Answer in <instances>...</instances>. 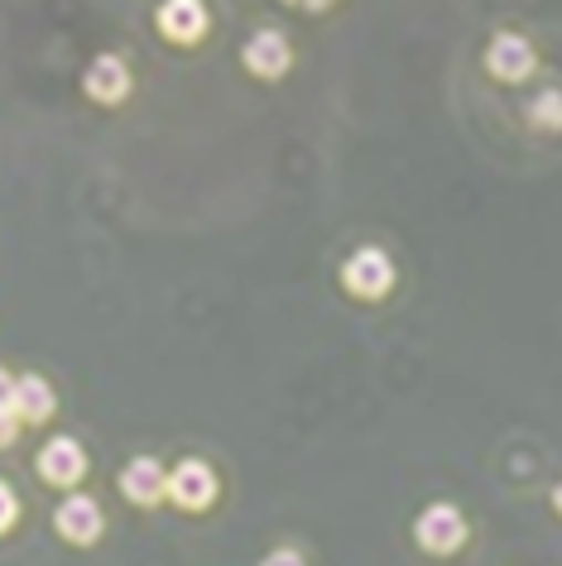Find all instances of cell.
<instances>
[{
  "label": "cell",
  "mask_w": 562,
  "mask_h": 566,
  "mask_svg": "<svg viewBox=\"0 0 562 566\" xmlns=\"http://www.w3.org/2000/svg\"><path fill=\"white\" fill-rule=\"evenodd\" d=\"M342 283H346V293H356V298L375 303V298H385V293L395 289V264H389L385 250L361 245V250L342 264Z\"/></svg>",
  "instance_id": "6da1fadb"
},
{
  "label": "cell",
  "mask_w": 562,
  "mask_h": 566,
  "mask_svg": "<svg viewBox=\"0 0 562 566\" xmlns=\"http://www.w3.org/2000/svg\"><path fill=\"white\" fill-rule=\"evenodd\" d=\"M414 537L433 557H452V552H461V543H467V518H461V509H452V504H428L414 523Z\"/></svg>",
  "instance_id": "7a4b0ae2"
},
{
  "label": "cell",
  "mask_w": 562,
  "mask_h": 566,
  "mask_svg": "<svg viewBox=\"0 0 562 566\" xmlns=\"http://www.w3.org/2000/svg\"><path fill=\"white\" fill-rule=\"evenodd\" d=\"M168 500L188 514H202L207 504L217 500V475L207 461H178V471L168 475Z\"/></svg>",
  "instance_id": "3957f363"
},
{
  "label": "cell",
  "mask_w": 562,
  "mask_h": 566,
  "mask_svg": "<svg viewBox=\"0 0 562 566\" xmlns=\"http://www.w3.org/2000/svg\"><path fill=\"white\" fill-rule=\"evenodd\" d=\"M241 63H246V73L274 82V77L289 73L293 49H289V39L279 34V30H256V34L246 39V49H241Z\"/></svg>",
  "instance_id": "277c9868"
},
{
  "label": "cell",
  "mask_w": 562,
  "mask_h": 566,
  "mask_svg": "<svg viewBox=\"0 0 562 566\" xmlns=\"http://www.w3.org/2000/svg\"><path fill=\"white\" fill-rule=\"evenodd\" d=\"M39 475L49 480V485H77L82 475H87V451H82L77 437H53L39 451Z\"/></svg>",
  "instance_id": "5b68a950"
},
{
  "label": "cell",
  "mask_w": 562,
  "mask_h": 566,
  "mask_svg": "<svg viewBox=\"0 0 562 566\" xmlns=\"http://www.w3.org/2000/svg\"><path fill=\"white\" fill-rule=\"evenodd\" d=\"M154 24H159V34L174 39V44H198L207 34V6L202 0H164V6L154 10Z\"/></svg>",
  "instance_id": "8992f818"
},
{
  "label": "cell",
  "mask_w": 562,
  "mask_h": 566,
  "mask_svg": "<svg viewBox=\"0 0 562 566\" xmlns=\"http://www.w3.org/2000/svg\"><path fill=\"white\" fill-rule=\"evenodd\" d=\"M53 528H59L67 543H77V547H87L102 537V509H96V500H87V494H73V500H63L59 504V514H53Z\"/></svg>",
  "instance_id": "52a82bcc"
},
{
  "label": "cell",
  "mask_w": 562,
  "mask_h": 566,
  "mask_svg": "<svg viewBox=\"0 0 562 566\" xmlns=\"http://www.w3.org/2000/svg\"><path fill=\"white\" fill-rule=\"evenodd\" d=\"M82 87H87L92 102L116 106V102H125V96H131V67H125L116 53H102V59L87 63V77H82Z\"/></svg>",
  "instance_id": "ba28073f"
},
{
  "label": "cell",
  "mask_w": 562,
  "mask_h": 566,
  "mask_svg": "<svg viewBox=\"0 0 562 566\" xmlns=\"http://www.w3.org/2000/svg\"><path fill=\"white\" fill-rule=\"evenodd\" d=\"M121 494L131 504H139V509H154L168 494V475H164V465L154 461V457H139V461H131L121 471Z\"/></svg>",
  "instance_id": "9c48e42d"
},
{
  "label": "cell",
  "mask_w": 562,
  "mask_h": 566,
  "mask_svg": "<svg viewBox=\"0 0 562 566\" xmlns=\"http://www.w3.org/2000/svg\"><path fill=\"white\" fill-rule=\"evenodd\" d=\"M486 67L496 82H524L533 73V49L519 34H496V44L486 49Z\"/></svg>",
  "instance_id": "30bf717a"
},
{
  "label": "cell",
  "mask_w": 562,
  "mask_h": 566,
  "mask_svg": "<svg viewBox=\"0 0 562 566\" xmlns=\"http://www.w3.org/2000/svg\"><path fill=\"white\" fill-rule=\"evenodd\" d=\"M15 413H20V422H44L53 413V389H49L44 375L15 379Z\"/></svg>",
  "instance_id": "8fae6325"
},
{
  "label": "cell",
  "mask_w": 562,
  "mask_h": 566,
  "mask_svg": "<svg viewBox=\"0 0 562 566\" xmlns=\"http://www.w3.org/2000/svg\"><path fill=\"white\" fill-rule=\"evenodd\" d=\"M529 125L539 130H562V92H539L529 102Z\"/></svg>",
  "instance_id": "7c38bea8"
},
{
  "label": "cell",
  "mask_w": 562,
  "mask_h": 566,
  "mask_svg": "<svg viewBox=\"0 0 562 566\" xmlns=\"http://www.w3.org/2000/svg\"><path fill=\"white\" fill-rule=\"evenodd\" d=\"M15 514H20V500H15V490H10L6 480H0V533H6L10 523H15Z\"/></svg>",
  "instance_id": "4fadbf2b"
},
{
  "label": "cell",
  "mask_w": 562,
  "mask_h": 566,
  "mask_svg": "<svg viewBox=\"0 0 562 566\" xmlns=\"http://www.w3.org/2000/svg\"><path fill=\"white\" fill-rule=\"evenodd\" d=\"M260 566H308V562H303L293 547H279V552H270V557H264Z\"/></svg>",
  "instance_id": "5bb4252c"
},
{
  "label": "cell",
  "mask_w": 562,
  "mask_h": 566,
  "mask_svg": "<svg viewBox=\"0 0 562 566\" xmlns=\"http://www.w3.org/2000/svg\"><path fill=\"white\" fill-rule=\"evenodd\" d=\"M0 413H15V379L0 370Z\"/></svg>",
  "instance_id": "9a60e30c"
},
{
  "label": "cell",
  "mask_w": 562,
  "mask_h": 566,
  "mask_svg": "<svg viewBox=\"0 0 562 566\" xmlns=\"http://www.w3.org/2000/svg\"><path fill=\"white\" fill-rule=\"evenodd\" d=\"M284 6H299V10H327L332 0H284Z\"/></svg>",
  "instance_id": "2e32d148"
},
{
  "label": "cell",
  "mask_w": 562,
  "mask_h": 566,
  "mask_svg": "<svg viewBox=\"0 0 562 566\" xmlns=\"http://www.w3.org/2000/svg\"><path fill=\"white\" fill-rule=\"evenodd\" d=\"M553 509H558V514H562V480H558V485H553Z\"/></svg>",
  "instance_id": "e0dca14e"
}]
</instances>
